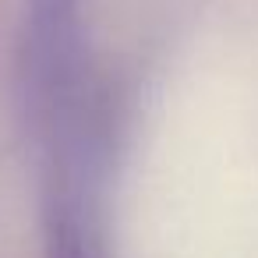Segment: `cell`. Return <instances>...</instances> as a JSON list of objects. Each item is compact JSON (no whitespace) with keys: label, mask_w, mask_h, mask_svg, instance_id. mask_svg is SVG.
<instances>
[{"label":"cell","mask_w":258,"mask_h":258,"mask_svg":"<svg viewBox=\"0 0 258 258\" xmlns=\"http://www.w3.org/2000/svg\"><path fill=\"white\" fill-rule=\"evenodd\" d=\"M22 89L43 152L46 258H110L106 99L82 0L25 4Z\"/></svg>","instance_id":"cell-1"}]
</instances>
